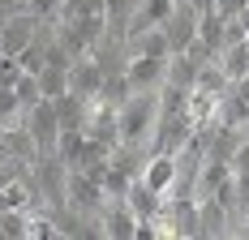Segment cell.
I'll return each instance as SVG.
<instances>
[{
	"label": "cell",
	"mask_w": 249,
	"mask_h": 240,
	"mask_svg": "<svg viewBox=\"0 0 249 240\" xmlns=\"http://www.w3.org/2000/svg\"><path fill=\"white\" fill-rule=\"evenodd\" d=\"M133 227H138V219L124 206V197H107L99 206V232L107 240H133Z\"/></svg>",
	"instance_id": "8"
},
{
	"label": "cell",
	"mask_w": 249,
	"mask_h": 240,
	"mask_svg": "<svg viewBox=\"0 0 249 240\" xmlns=\"http://www.w3.org/2000/svg\"><path fill=\"white\" fill-rule=\"evenodd\" d=\"M121 73H124V82H129V90H155V86H163L168 56H129Z\"/></svg>",
	"instance_id": "7"
},
{
	"label": "cell",
	"mask_w": 249,
	"mask_h": 240,
	"mask_svg": "<svg viewBox=\"0 0 249 240\" xmlns=\"http://www.w3.org/2000/svg\"><path fill=\"white\" fill-rule=\"evenodd\" d=\"M124 206L133 210L138 223H159V219H163V197L150 189V185H142V176L129 180V189H124Z\"/></svg>",
	"instance_id": "9"
},
{
	"label": "cell",
	"mask_w": 249,
	"mask_h": 240,
	"mask_svg": "<svg viewBox=\"0 0 249 240\" xmlns=\"http://www.w3.org/2000/svg\"><path fill=\"white\" fill-rule=\"evenodd\" d=\"M232 171H249V137L236 146V154H232Z\"/></svg>",
	"instance_id": "24"
},
{
	"label": "cell",
	"mask_w": 249,
	"mask_h": 240,
	"mask_svg": "<svg viewBox=\"0 0 249 240\" xmlns=\"http://www.w3.org/2000/svg\"><path fill=\"white\" fill-rule=\"evenodd\" d=\"M211 236H232V215L215 197H198V240Z\"/></svg>",
	"instance_id": "12"
},
{
	"label": "cell",
	"mask_w": 249,
	"mask_h": 240,
	"mask_svg": "<svg viewBox=\"0 0 249 240\" xmlns=\"http://www.w3.org/2000/svg\"><path fill=\"white\" fill-rule=\"evenodd\" d=\"M245 4H249V0H211V9H215V13H224V17H236Z\"/></svg>",
	"instance_id": "23"
},
{
	"label": "cell",
	"mask_w": 249,
	"mask_h": 240,
	"mask_svg": "<svg viewBox=\"0 0 249 240\" xmlns=\"http://www.w3.org/2000/svg\"><path fill=\"white\" fill-rule=\"evenodd\" d=\"M236 22L245 26V39H249V4H245V9H241V13H236Z\"/></svg>",
	"instance_id": "25"
},
{
	"label": "cell",
	"mask_w": 249,
	"mask_h": 240,
	"mask_svg": "<svg viewBox=\"0 0 249 240\" xmlns=\"http://www.w3.org/2000/svg\"><path fill=\"white\" fill-rule=\"evenodd\" d=\"M138 0H103V17H107V34L112 39H124V26L133 17Z\"/></svg>",
	"instance_id": "17"
},
{
	"label": "cell",
	"mask_w": 249,
	"mask_h": 240,
	"mask_svg": "<svg viewBox=\"0 0 249 240\" xmlns=\"http://www.w3.org/2000/svg\"><path fill=\"white\" fill-rule=\"evenodd\" d=\"M26 240H60V227H56L52 219H43V215H30V223H26Z\"/></svg>",
	"instance_id": "20"
},
{
	"label": "cell",
	"mask_w": 249,
	"mask_h": 240,
	"mask_svg": "<svg viewBox=\"0 0 249 240\" xmlns=\"http://www.w3.org/2000/svg\"><path fill=\"white\" fill-rule=\"evenodd\" d=\"M22 103H18V95H13V86L9 90H0V129H9V124H22Z\"/></svg>",
	"instance_id": "18"
},
{
	"label": "cell",
	"mask_w": 249,
	"mask_h": 240,
	"mask_svg": "<svg viewBox=\"0 0 249 240\" xmlns=\"http://www.w3.org/2000/svg\"><path fill=\"white\" fill-rule=\"evenodd\" d=\"M56 9H60V0H26V13H30L35 22H48V17H56Z\"/></svg>",
	"instance_id": "21"
},
{
	"label": "cell",
	"mask_w": 249,
	"mask_h": 240,
	"mask_svg": "<svg viewBox=\"0 0 249 240\" xmlns=\"http://www.w3.org/2000/svg\"><path fill=\"white\" fill-rule=\"evenodd\" d=\"M86 137L103 150H116L121 146V120H116V103L95 99L90 103V116H86Z\"/></svg>",
	"instance_id": "4"
},
{
	"label": "cell",
	"mask_w": 249,
	"mask_h": 240,
	"mask_svg": "<svg viewBox=\"0 0 249 240\" xmlns=\"http://www.w3.org/2000/svg\"><path fill=\"white\" fill-rule=\"evenodd\" d=\"M103 65L95 60V51H86V56H73L69 60V90L73 95H82V99H99V90H103Z\"/></svg>",
	"instance_id": "6"
},
{
	"label": "cell",
	"mask_w": 249,
	"mask_h": 240,
	"mask_svg": "<svg viewBox=\"0 0 249 240\" xmlns=\"http://www.w3.org/2000/svg\"><path fill=\"white\" fill-rule=\"evenodd\" d=\"M241 142H245V133H241L236 124H219V120H215L211 142H206V154H202V159H219V163L232 168V154H236V146H241Z\"/></svg>",
	"instance_id": "13"
},
{
	"label": "cell",
	"mask_w": 249,
	"mask_h": 240,
	"mask_svg": "<svg viewBox=\"0 0 249 240\" xmlns=\"http://www.w3.org/2000/svg\"><path fill=\"white\" fill-rule=\"evenodd\" d=\"M224 13H215V9H202L198 13V43L206 51H211V56H219V51H224Z\"/></svg>",
	"instance_id": "16"
},
{
	"label": "cell",
	"mask_w": 249,
	"mask_h": 240,
	"mask_svg": "<svg viewBox=\"0 0 249 240\" xmlns=\"http://www.w3.org/2000/svg\"><path fill=\"white\" fill-rule=\"evenodd\" d=\"M35 39V17L30 13H9L4 22H0V56H18V51L26 48Z\"/></svg>",
	"instance_id": "10"
},
{
	"label": "cell",
	"mask_w": 249,
	"mask_h": 240,
	"mask_svg": "<svg viewBox=\"0 0 249 240\" xmlns=\"http://www.w3.org/2000/svg\"><path fill=\"white\" fill-rule=\"evenodd\" d=\"M176 168H180L176 154H150L138 176H142V185H150L159 197H168V189H172V180H176Z\"/></svg>",
	"instance_id": "11"
},
{
	"label": "cell",
	"mask_w": 249,
	"mask_h": 240,
	"mask_svg": "<svg viewBox=\"0 0 249 240\" xmlns=\"http://www.w3.org/2000/svg\"><path fill=\"white\" fill-rule=\"evenodd\" d=\"M103 202L107 197H103L99 180H90L82 168H69V176H65V210H73V215H99Z\"/></svg>",
	"instance_id": "2"
},
{
	"label": "cell",
	"mask_w": 249,
	"mask_h": 240,
	"mask_svg": "<svg viewBox=\"0 0 249 240\" xmlns=\"http://www.w3.org/2000/svg\"><path fill=\"white\" fill-rule=\"evenodd\" d=\"M163 34H168V51H185L198 39V9L189 0H176L172 13L163 17Z\"/></svg>",
	"instance_id": "5"
},
{
	"label": "cell",
	"mask_w": 249,
	"mask_h": 240,
	"mask_svg": "<svg viewBox=\"0 0 249 240\" xmlns=\"http://www.w3.org/2000/svg\"><path fill=\"white\" fill-rule=\"evenodd\" d=\"M18 77H22V65H18V56H0V90H9Z\"/></svg>",
	"instance_id": "22"
},
{
	"label": "cell",
	"mask_w": 249,
	"mask_h": 240,
	"mask_svg": "<svg viewBox=\"0 0 249 240\" xmlns=\"http://www.w3.org/2000/svg\"><path fill=\"white\" fill-rule=\"evenodd\" d=\"M155 116H159V86L155 90H129V95L116 103V120H121V146H146L150 129H155Z\"/></svg>",
	"instance_id": "1"
},
{
	"label": "cell",
	"mask_w": 249,
	"mask_h": 240,
	"mask_svg": "<svg viewBox=\"0 0 249 240\" xmlns=\"http://www.w3.org/2000/svg\"><path fill=\"white\" fill-rule=\"evenodd\" d=\"M13 95H18V103H22V112L26 107H35V103H39V82H35V73H22V77H18V82H13Z\"/></svg>",
	"instance_id": "19"
},
{
	"label": "cell",
	"mask_w": 249,
	"mask_h": 240,
	"mask_svg": "<svg viewBox=\"0 0 249 240\" xmlns=\"http://www.w3.org/2000/svg\"><path fill=\"white\" fill-rule=\"evenodd\" d=\"M228 86H232V82H228L224 65H219V60L211 56V60H202V65H198V73H194V86H189V90H198V95H211V99H219V95L228 90Z\"/></svg>",
	"instance_id": "14"
},
{
	"label": "cell",
	"mask_w": 249,
	"mask_h": 240,
	"mask_svg": "<svg viewBox=\"0 0 249 240\" xmlns=\"http://www.w3.org/2000/svg\"><path fill=\"white\" fill-rule=\"evenodd\" d=\"M56 103V120H60V129H86V116H90V99L73 95V90H65L60 99H52Z\"/></svg>",
	"instance_id": "15"
},
{
	"label": "cell",
	"mask_w": 249,
	"mask_h": 240,
	"mask_svg": "<svg viewBox=\"0 0 249 240\" xmlns=\"http://www.w3.org/2000/svg\"><path fill=\"white\" fill-rule=\"evenodd\" d=\"M26 133L35 137V146H39V154H52L56 150V137H60V120H56V103L52 99H39L35 107H26Z\"/></svg>",
	"instance_id": "3"
}]
</instances>
